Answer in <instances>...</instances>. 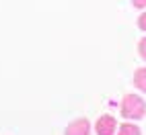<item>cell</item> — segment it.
Here are the masks:
<instances>
[{"instance_id":"8992f818","label":"cell","mask_w":146,"mask_h":135,"mask_svg":"<svg viewBox=\"0 0 146 135\" xmlns=\"http://www.w3.org/2000/svg\"><path fill=\"white\" fill-rule=\"evenodd\" d=\"M138 53H140V57L146 62V37H142L140 39V43H138Z\"/></svg>"},{"instance_id":"52a82bcc","label":"cell","mask_w":146,"mask_h":135,"mask_svg":"<svg viewBox=\"0 0 146 135\" xmlns=\"http://www.w3.org/2000/svg\"><path fill=\"white\" fill-rule=\"evenodd\" d=\"M138 27L142 29V31H146V12L140 14V18H138Z\"/></svg>"},{"instance_id":"277c9868","label":"cell","mask_w":146,"mask_h":135,"mask_svg":"<svg viewBox=\"0 0 146 135\" xmlns=\"http://www.w3.org/2000/svg\"><path fill=\"white\" fill-rule=\"evenodd\" d=\"M134 86L146 94V68H138L134 72Z\"/></svg>"},{"instance_id":"6da1fadb","label":"cell","mask_w":146,"mask_h":135,"mask_svg":"<svg viewBox=\"0 0 146 135\" xmlns=\"http://www.w3.org/2000/svg\"><path fill=\"white\" fill-rule=\"evenodd\" d=\"M121 115L132 121L142 119L146 115V100L138 94H125L121 98Z\"/></svg>"},{"instance_id":"7a4b0ae2","label":"cell","mask_w":146,"mask_h":135,"mask_svg":"<svg viewBox=\"0 0 146 135\" xmlns=\"http://www.w3.org/2000/svg\"><path fill=\"white\" fill-rule=\"evenodd\" d=\"M95 131H97V135H115V131H117V121H115V117H111V115H103V117H99V121L95 123Z\"/></svg>"},{"instance_id":"ba28073f","label":"cell","mask_w":146,"mask_h":135,"mask_svg":"<svg viewBox=\"0 0 146 135\" xmlns=\"http://www.w3.org/2000/svg\"><path fill=\"white\" fill-rule=\"evenodd\" d=\"M136 8H146V0H132Z\"/></svg>"},{"instance_id":"5b68a950","label":"cell","mask_w":146,"mask_h":135,"mask_svg":"<svg viewBox=\"0 0 146 135\" xmlns=\"http://www.w3.org/2000/svg\"><path fill=\"white\" fill-rule=\"evenodd\" d=\"M117 135H142V131H140L138 125H134V123H123V125H119Z\"/></svg>"},{"instance_id":"3957f363","label":"cell","mask_w":146,"mask_h":135,"mask_svg":"<svg viewBox=\"0 0 146 135\" xmlns=\"http://www.w3.org/2000/svg\"><path fill=\"white\" fill-rule=\"evenodd\" d=\"M89 133H91V121L84 117L72 121L64 131V135H89Z\"/></svg>"}]
</instances>
